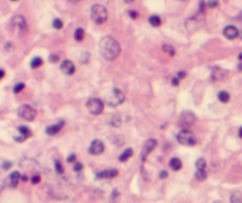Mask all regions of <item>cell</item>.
I'll list each match as a JSON object with an SVG mask.
<instances>
[{
    "mask_svg": "<svg viewBox=\"0 0 242 203\" xmlns=\"http://www.w3.org/2000/svg\"><path fill=\"white\" fill-rule=\"evenodd\" d=\"M64 125H65V122L64 120H60V122H58L57 124H53V125H50L49 128H46V134L47 135H50V136H55L57 135L62 129L64 128Z\"/></svg>",
    "mask_w": 242,
    "mask_h": 203,
    "instance_id": "7c38bea8",
    "label": "cell"
},
{
    "mask_svg": "<svg viewBox=\"0 0 242 203\" xmlns=\"http://www.w3.org/2000/svg\"><path fill=\"white\" fill-rule=\"evenodd\" d=\"M239 59H240V60H242V53H240V56H239Z\"/></svg>",
    "mask_w": 242,
    "mask_h": 203,
    "instance_id": "681fc988",
    "label": "cell"
},
{
    "mask_svg": "<svg viewBox=\"0 0 242 203\" xmlns=\"http://www.w3.org/2000/svg\"><path fill=\"white\" fill-rule=\"evenodd\" d=\"M239 136L242 138V128H240V130H239Z\"/></svg>",
    "mask_w": 242,
    "mask_h": 203,
    "instance_id": "7dc6e473",
    "label": "cell"
},
{
    "mask_svg": "<svg viewBox=\"0 0 242 203\" xmlns=\"http://www.w3.org/2000/svg\"><path fill=\"white\" fill-rule=\"evenodd\" d=\"M99 52L106 60H115L121 53V46L116 39L106 36L99 42Z\"/></svg>",
    "mask_w": 242,
    "mask_h": 203,
    "instance_id": "6da1fadb",
    "label": "cell"
},
{
    "mask_svg": "<svg viewBox=\"0 0 242 203\" xmlns=\"http://www.w3.org/2000/svg\"><path fill=\"white\" fill-rule=\"evenodd\" d=\"M125 100V95L119 89H112L110 92L105 96L104 102L110 107H118Z\"/></svg>",
    "mask_w": 242,
    "mask_h": 203,
    "instance_id": "7a4b0ae2",
    "label": "cell"
},
{
    "mask_svg": "<svg viewBox=\"0 0 242 203\" xmlns=\"http://www.w3.org/2000/svg\"><path fill=\"white\" fill-rule=\"evenodd\" d=\"M219 5V2H217V0H209L208 2H207V6L208 7H211V8H214V7H216Z\"/></svg>",
    "mask_w": 242,
    "mask_h": 203,
    "instance_id": "836d02e7",
    "label": "cell"
},
{
    "mask_svg": "<svg viewBox=\"0 0 242 203\" xmlns=\"http://www.w3.org/2000/svg\"><path fill=\"white\" fill-rule=\"evenodd\" d=\"M111 125L112 127H119L121 125V118L118 116H113L111 119Z\"/></svg>",
    "mask_w": 242,
    "mask_h": 203,
    "instance_id": "f546056e",
    "label": "cell"
},
{
    "mask_svg": "<svg viewBox=\"0 0 242 203\" xmlns=\"http://www.w3.org/2000/svg\"><path fill=\"white\" fill-rule=\"evenodd\" d=\"M208 174H207V170L206 169H196V172H195V178L197 181H206Z\"/></svg>",
    "mask_w": 242,
    "mask_h": 203,
    "instance_id": "ac0fdd59",
    "label": "cell"
},
{
    "mask_svg": "<svg viewBox=\"0 0 242 203\" xmlns=\"http://www.w3.org/2000/svg\"><path fill=\"white\" fill-rule=\"evenodd\" d=\"M230 203H242V192L234 191L230 195Z\"/></svg>",
    "mask_w": 242,
    "mask_h": 203,
    "instance_id": "44dd1931",
    "label": "cell"
},
{
    "mask_svg": "<svg viewBox=\"0 0 242 203\" xmlns=\"http://www.w3.org/2000/svg\"><path fill=\"white\" fill-rule=\"evenodd\" d=\"M63 25H64V24H63V22H62L60 19H58V18L53 20V27H55V29H57V30H60V29H63Z\"/></svg>",
    "mask_w": 242,
    "mask_h": 203,
    "instance_id": "4dcf8cb0",
    "label": "cell"
},
{
    "mask_svg": "<svg viewBox=\"0 0 242 203\" xmlns=\"http://www.w3.org/2000/svg\"><path fill=\"white\" fill-rule=\"evenodd\" d=\"M24 89H25V84L24 83H17L14 85V87H13V92L14 93H19V92H22Z\"/></svg>",
    "mask_w": 242,
    "mask_h": 203,
    "instance_id": "83f0119b",
    "label": "cell"
},
{
    "mask_svg": "<svg viewBox=\"0 0 242 203\" xmlns=\"http://www.w3.org/2000/svg\"><path fill=\"white\" fill-rule=\"evenodd\" d=\"M166 177H168V172H166V171H161V172H160V178L164 180Z\"/></svg>",
    "mask_w": 242,
    "mask_h": 203,
    "instance_id": "f35d334b",
    "label": "cell"
},
{
    "mask_svg": "<svg viewBox=\"0 0 242 203\" xmlns=\"http://www.w3.org/2000/svg\"><path fill=\"white\" fill-rule=\"evenodd\" d=\"M12 1H17V0H12Z\"/></svg>",
    "mask_w": 242,
    "mask_h": 203,
    "instance_id": "816d5d0a",
    "label": "cell"
},
{
    "mask_svg": "<svg viewBox=\"0 0 242 203\" xmlns=\"http://www.w3.org/2000/svg\"><path fill=\"white\" fill-rule=\"evenodd\" d=\"M214 203H221V202H220V201H215Z\"/></svg>",
    "mask_w": 242,
    "mask_h": 203,
    "instance_id": "f907efd6",
    "label": "cell"
},
{
    "mask_svg": "<svg viewBox=\"0 0 242 203\" xmlns=\"http://www.w3.org/2000/svg\"><path fill=\"white\" fill-rule=\"evenodd\" d=\"M12 165H13V163L10 162V161H4V162L1 163V168H2L4 170H8Z\"/></svg>",
    "mask_w": 242,
    "mask_h": 203,
    "instance_id": "1f68e13d",
    "label": "cell"
},
{
    "mask_svg": "<svg viewBox=\"0 0 242 203\" xmlns=\"http://www.w3.org/2000/svg\"><path fill=\"white\" fill-rule=\"evenodd\" d=\"M132 155H133V150H132L131 148H128V149L124 150L123 154L119 156V161H121V162H126V161L131 157Z\"/></svg>",
    "mask_w": 242,
    "mask_h": 203,
    "instance_id": "d6986e66",
    "label": "cell"
},
{
    "mask_svg": "<svg viewBox=\"0 0 242 203\" xmlns=\"http://www.w3.org/2000/svg\"><path fill=\"white\" fill-rule=\"evenodd\" d=\"M73 170L79 172V171L83 170V164L82 163H79V162H76V164H75V167H73Z\"/></svg>",
    "mask_w": 242,
    "mask_h": 203,
    "instance_id": "e575fe53",
    "label": "cell"
},
{
    "mask_svg": "<svg viewBox=\"0 0 242 203\" xmlns=\"http://www.w3.org/2000/svg\"><path fill=\"white\" fill-rule=\"evenodd\" d=\"M162 50H163V52H165L166 54H169V56H175V49H174V46H171L170 44H164L163 46H162Z\"/></svg>",
    "mask_w": 242,
    "mask_h": 203,
    "instance_id": "603a6c76",
    "label": "cell"
},
{
    "mask_svg": "<svg viewBox=\"0 0 242 203\" xmlns=\"http://www.w3.org/2000/svg\"><path fill=\"white\" fill-rule=\"evenodd\" d=\"M31 182H32L33 184H38V183L40 182V175H38V174L33 175L32 178H31Z\"/></svg>",
    "mask_w": 242,
    "mask_h": 203,
    "instance_id": "d6a6232c",
    "label": "cell"
},
{
    "mask_svg": "<svg viewBox=\"0 0 242 203\" xmlns=\"http://www.w3.org/2000/svg\"><path fill=\"white\" fill-rule=\"evenodd\" d=\"M156 147H157V140L154 138H150L148 139L145 143H144L143 145V149H142V152H141V160L145 162L146 160V157L149 156V154H151L155 149H156Z\"/></svg>",
    "mask_w": 242,
    "mask_h": 203,
    "instance_id": "ba28073f",
    "label": "cell"
},
{
    "mask_svg": "<svg viewBox=\"0 0 242 203\" xmlns=\"http://www.w3.org/2000/svg\"><path fill=\"white\" fill-rule=\"evenodd\" d=\"M91 18L92 20L98 24V25H102L106 22L108 19V11L106 8L103 6V5H99V4H96L91 7Z\"/></svg>",
    "mask_w": 242,
    "mask_h": 203,
    "instance_id": "3957f363",
    "label": "cell"
},
{
    "mask_svg": "<svg viewBox=\"0 0 242 203\" xmlns=\"http://www.w3.org/2000/svg\"><path fill=\"white\" fill-rule=\"evenodd\" d=\"M22 180L24 182H26L27 180H29V178H27V176H26V175H24V176H22Z\"/></svg>",
    "mask_w": 242,
    "mask_h": 203,
    "instance_id": "f6af8a7d",
    "label": "cell"
},
{
    "mask_svg": "<svg viewBox=\"0 0 242 203\" xmlns=\"http://www.w3.org/2000/svg\"><path fill=\"white\" fill-rule=\"evenodd\" d=\"M12 25L15 26L19 32H26V29H27V25H26V20L22 15H15L13 19H12Z\"/></svg>",
    "mask_w": 242,
    "mask_h": 203,
    "instance_id": "30bf717a",
    "label": "cell"
},
{
    "mask_svg": "<svg viewBox=\"0 0 242 203\" xmlns=\"http://www.w3.org/2000/svg\"><path fill=\"white\" fill-rule=\"evenodd\" d=\"M186 76H187V72H186V71H181V72H178V73H177L176 77L178 78V79H182V78H184Z\"/></svg>",
    "mask_w": 242,
    "mask_h": 203,
    "instance_id": "74e56055",
    "label": "cell"
},
{
    "mask_svg": "<svg viewBox=\"0 0 242 203\" xmlns=\"http://www.w3.org/2000/svg\"><path fill=\"white\" fill-rule=\"evenodd\" d=\"M18 115H19L22 119H25V120L32 122V120H34L35 116H37V112H35V110H34L32 107H30V105H22V107L18 109Z\"/></svg>",
    "mask_w": 242,
    "mask_h": 203,
    "instance_id": "52a82bcc",
    "label": "cell"
},
{
    "mask_svg": "<svg viewBox=\"0 0 242 203\" xmlns=\"http://www.w3.org/2000/svg\"><path fill=\"white\" fill-rule=\"evenodd\" d=\"M67 1H70L71 4H77V2H79L80 0H67Z\"/></svg>",
    "mask_w": 242,
    "mask_h": 203,
    "instance_id": "ee69618b",
    "label": "cell"
},
{
    "mask_svg": "<svg viewBox=\"0 0 242 203\" xmlns=\"http://www.w3.org/2000/svg\"><path fill=\"white\" fill-rule=\"evenodd\" d=\"M118 175V170L116 169H110V170L100 171L97 174V178H113Z\"/></svg>",
    "mask_w": 242,
    "mask_h": 203,
    "instance_id": "2e32d148",
    "label": "cell"
},
{
    "mask_svg": "<svg viewBox=\"0 0 242 203\" xmlns=\"http://www.w3.org/2000/svg\"><path fill=\"white\" fill-rule=\"evenodd\" d=\"M42 65H43V59L40 57H35V58H33L31 60V67L32 69H38Z\"/></svg>",
    "mask_w": 242,
    "mask_h": 203,
    "instance_id": "d4e9b609",
    "label": "cell"
},
{
    "mask_svg": "<svg viewBox=\"0 0 242 203\" xmlns=\"http://www.w3.org/2000/svg\"><path fill=\"white\" fill-rule=\"evenodd\" d=\"M196 168L197 169H206L207 168V162L204 158H198L196 161Z\"/></svg>",
    "mask_w": 242,
    "mask_h": 203,
    "instance_id": "4316f807",
    "label": "cell"
},
{
    "mask_svg": "<svg viewBox=\"0 0 242 203\" xmlns=\"http://www.w3.org/2000/svg\"><path fill=\"white\" fill-rule=\"evenodd\" d=\"M59 60V56L58 54H51L50 56V62L51 63H57Z\"/></svg>",
    "mask_w": 242,
    "mask_h": 203,
    "instance_id": "d590c367",
    "label": "cell"
},
{
    "mask_svg": "<svg viewBox=\"0 0 242 203\" xmlns=\"http://www.w3.org/2000/svg\"><path fill=\"white\" fill-rule=\"evenodd\" d=\"M104 150H105L104 143H103L102 140H99V139H95V140H92V143L90 144L89 154L98 156V155H102V154L104 152Z\"/></svg>",
    "mask_w": 242,
    "mask_h": 203,
    "instance_id": "9c48e42d",
    "label": "cell"
},
{
    "mask_svg": "<svg viewBox=\"0 0 242 203\" xmlns=\"http://www.w3.org/2000/svg\"><path fill=\"white\" fill-rule=\"evenodd\" d=\"M176 138L178 140V143H181L183 145H187V147H193V145H195L197 143L195 135L191 131H189L188 129L180 131V134L176 136Z\"/></svg>",
    "mask_w": 242,
    "mask_h": 203,
    "instance_id": "5b68a950",
    "label": "cell"
},
{
    "mask_svg": "<svg viewBox=\"0 0 242 203\" xmlns=\"http://www.w3.org/2000/svg\"><path fill=\"white\" fill-rule=\"evenodd\" d=\"M227 71L222 70L221 67H214L213 69V72H211V79L213 80H222L224 79V77L227 76Z\"/></svg>",
    "mask_w": 242,
    "mask_h": 203,
    "instance_id": "5bb4252c",
    "label": "cell"
},
{
    "mask_svg": "<svg viewBox=\"0 0 242 203\" xmlns=\"http://www.w3.org/2000/svg\"><path fill=\"white\" fill-rule=\"evenodd\" d=\"M169 165H170V168L174 171H178L182 169V162H181L180 158H176V157H174V158L170 160Z\"/></svg>",
    "mask_w": 242,
    "mask_h": 203,
    "instance_id": "e0dca14e",
    "label": "cell"
},
{
    "mask_svg": "<svg viewBox=\"0 0 242 203\" xmlns=\"http://www.w3.org/2000/svg\"><path fill=\"white\" fill-rule=\"evenodd\" d=\"M129 14H130V17L131 18H133V19H136L137 18V15H138V13L135 11H129Z\"/></svg>",
    "mask_w": 242,
    "mask_h": 203,
    "instance_id": "ab89813d",
    "label": "cell"
},
{
    "mask_svg": "<svg viewBox=\"0 0 242 203\" xmlns=\"http://www.w3.org/2000/svg\"><path fill=\"white\" fill-rule=\"evenodd\" d=\"M18 130H19V132L22 134V136H24V137H25V138H27V137H30V136L32 135L31 130H30V129L27 128V127H25V125H20Z\"/></svg>",
    "mask_w": 242,
    "mask_h": 203,
    "instance_id": "cb8c5ba5",
    "label": "cell"
},
{
    "mask_svg": "<svg viewBox=\"0 0 242 203\" xmlns=\"http://www.w3.org/2000/svg\"><path fill=\"white\" fill-rule=\"evenodd\" d=\"M4 76H5V71H4V70H0V79H2Z\"/></svg>",
    "mask_w": 242,
    "mask_h": 203,
    "instance_id": "7bdbcfd3",
    "label": "cell"
},
{
    "mask_svg": "<svg viewBox=\"0 0 242 203\" xmlns=\"http://www.w3.org/2000/svg\"><path fill=\"white\" fill-rule=\"evenodd\" d=\"M217 98L221 103H228L230 100V95L227 91H220L219 95H217Z\"/></svg>",
    "mask_w": 242,
    "mask_h": 203,
    "instance_id": "ffe728a7",
    "label": "cell"
},
{
    "mask_svg": "<svg viewBox=\"0 0 242 203\" xmlns=\"http://www.w3.org/2000/svg\"><path fill=\"white\" fill-rule=\"evenodd\" d=\"M124 1H125V2H128V4H130V2H132L133 0H124Z\"/></svg>",
    "mask_w": 242,
    "mask_h": 203,
    "instance_id": "c3c4849f",
    "label": "cell"
},
{
    "mask_svg": "<svg viewBox=\"0 0 242 203\" xmlns=\"http://www.w3.org/2000/svg\"><path fill=\"white\" fill-rule=\"evenodd\" d=\"M25 137H24V136H22V137H17V138H15V140H17V142H20V143H22V142H24V140H25Z\"/></svg>",
    "mask_w": 242,
    "mask_h": 203,
    "instance_id": "b9f144b4",
    "label": "cell"
},
{
    "mask_svg": "<svg viewBox=\"0 0 242 203\" xmlns=\"http://www.w3.org/2000/svg\"><path fill=\"white\" fill-rule=\"evenodd\" d=\"M196 122V116L193 111H183L178 117V127L182 130L189 129Z\"/></svg>",
    "mask_w": 242,
    "mask_h": 203,
    "instance_id": "277c9868",
    "label": "cell"
},
{
    "mask_svg": "<svg viewBox=\"0 0 242 203\" xmlns=\"http://www.w3.org/2000/svg\"><path fill=\"white\" fill-rule=\"evenodd\" d=\"M55 171L58 174H63L64 172V168H63V165H62V163L59 161H55Z\"/></svg>",
    "mask_w": 242,
    "mask_h": 203,
    "instance_id": "f1b7e54d",
    "label": "cell"
},
{
    "mask_svg": "<svg viewBox=\"0 0 242 203\" xmlns=\"http://www.w3.org/2000/svg\"><path fill=\"white\" fill-rule=\"evenodd\" d=\"M149 22H150L154 27H158V26H161V24H162L161 18H160L158 15H150V17H149Z\"/></svg>",
    "mask_w": 242,
    "mask_h": 203,
    "instance_id": "7402d4cb",
    "label": "cell"
},
{
    "mask_svg": "<svg viewBox=\"0 0 242 203\" xmlns=\"http://www.w3.org/2000/svg\"><path fill=\"white\" fill-rule=\"evenodd\" d=\"M237 69H239V71H242V63H240V64H239Z\"/></svg>",
    "mask_w": 242,
    "mask_h": 203,
    "instance_id": "bcb514c9",
    "label": "cell"
},
{
    "mask_svg": "<svg viewBox=\"0 0 242 203\" xmlns=\"http://www.w3.org/2000/svg\"><path fill=\"white\" fill-rule=\"evenodd\" d=\"M60 70H62V72L66 76H72L75 73V71H76V66L75 64L71 62V60H64L62 65H60Z\"/></svg>",
    "mask_w": 242,
    "mask_h": 203,
    "instance_id": "8fae6325",
    "label": "cell"
},
{
    "mask_svg": "<svg viewBox=\"0 0 242 203\" xmlns=\"http://www.w3.org/2000/svg\"><path fill=\"white\" fill-rule=\"evenodd\" d=\"M223 34H224L226 38H228V39L233 40V39H235L236 37H239V30H237L235 26L229 25V26L224 27V30H223Z\"/></svg>",
    "mask_w": 242,
    "mask_h": 203,
    "instance_id": "4fadbf2b",
    "label": "cell"
},
{
    "mask_svg": "<svg viewBox=\"0 0 242 203\" xmlns=\"http://www.w3.org/2000/svg\"><path fill=\"white\" fill-rule=\"evenodd\" d=\"M77 160V156H76V154H71L69 157H67V162H70V163H73V162H76Z\"/></svg>",
    "mask_w": 242,
    "mask_h": 203,
    "instance_id": "8d00e7d4",
    "label": "cell"
},
{
    "mask_svg": "<svg viewBox=\"0 0 242 203\" xmlns=\"http://www.w3.org/2000/svg\"><path fill=\"white\" fill-rule=\"evenodd\" d=\"M86 107L92 115H100L104 110V103L99 98H90L86 103Z\"/></svg>",
    "mask_w": 242,
    "mask_h": 203,
    "instance_id": "8992f818",
    "label": "cell"
},
{
    "mask_svg": "<svg viewBox=\"0 0 242 203\" xmlns=\"http://www.w3.org/2000/svg\"><path fill=\"white\" fill-rule=\"evenodd\" d=\"M178 84H180V79H178V78L176 77V78H174V79H173V85L177 86Z\"/></svg>",
    "mask_w": 242,
    "mask_h": 203,
    "instance_id": "60d3db41",
    "label": "cell"
},
{
    "mask_svg": "<svg viewBox=\"0 0 242 203\" xmlns=\"http://www.w3.org/2000/svg\"><path fill=\"white\" fill-rule=\"evenodd\" d=\"M84 36H85L84 30L79 27V29H77V30H76V32H75V39H76L77 42H82V40L84 39Z\"/></svg>",
    "mask_w": 242,
    "mask_h": 203,
    "instance_id": "484cf974",
    "label": "cell"
},
{
    "mask_svg": "<svg viewBox=\"0 0 242 203\" xmlns=\"http://www.w3.org/2000/svg\"><path fill=\"white\" fill-rule=\"evenodd\" d=\"M20 177H22V175L19 174V171H13L11 175L8 176V185L11 188H17Z\"/></svg>",
    "mask_w": 242,
    "mask_h": 203,
    "instance_id": "9a60e30c",
    "label": "cell"
}]
</instances>
